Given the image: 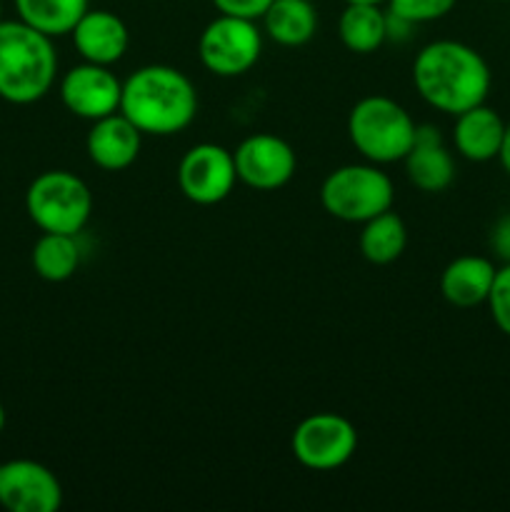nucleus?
<instances>
[{"instance_id": "f257e3e1", "label": "nucleus", "mask_w": 510, "mask_h": 512, "mask_svg": "<svg viewBox=\"0 0 510 512\" xmlns=\"http://www.w3.org/2000/svg\"><path fill=\"white\" fill-rule=\"evenodd\" d=\"M413 83L430 108L460 115L485 103L490 93V68L470 45L435 40L415 55Z\"/></svg>"}, {"instance_id": "f03ea898", "label": "nucleus", "mask_w": 510, "mask_h": 512, "mask_svg": "<svg viewBox=\"0 0 510 512\" xmlns=\"http://www.w3.org/2000/svg\"><path fill=\"white\" fill-rule=\"evenodd\" d=\"M120 113L143 135H175L193 123L198 93L183 70L145 65L123 83Z\"/></svg>"}, {"instance_id": "7ed1b4c3", "label": "nucleus", "mask_w": 510, "mask_h": 512, "mask_svg": "<svg viewBox=\"0 0 510 512\" xmlns=\"http://www.w3.org/2000/svg\"><path fill=\"white\" fill-rule=\"evenodd\" d=\"M58 73L53 38L23 20H0V98L30 105L50 93Z\"/></svg>"}, {"instance_id": "20e7f679", "label": "nucleus", "mask_w": 510, "mask_h": 512, "mask_svg": "<svg viewBox=\"0 0 510 512\" xmlns=\"http://www.w3.org/2000/svg\"><path fill=\"white\" fill-rule=\"evenodd\" d=\"M415 128L408 110L385 95H370L353 105L348 115V138L368 163H398L415 143Z\"/></svg>"}, {"instance_id": "39448f33", "label": "nucleus", "mask_w": 510, "mask_h": 512, "mask_svg": "<svg viewBox=\"0 0 510 512\" xmlns=\"http://www.w3.org/2000/svg\"><path fill=\"white\" fill-rule=\"evenodd\" d=\"M393 180L375 163H353L335 168L320 185L325 213L343 223H365L393 208Z\"/></svg>"}, {"instance_id": "423d86ee", "label": "nucleus", "mask_w": 510, "mask_h": 512, "mask_svg": "<svg viewBox=\"0 0 510 512\" xmlns=\"http://www.w3.org/2000/svg\"><path fill=\"white\" fill-rule=\"evenodd\" d=\"M25 210L43 233L78 235L93 213V195L70 170H45L28 185Z\"/></svg>"}, {"instance_id": "0eeeda50", "label": "nucleus", "mask_w": 510, "mask_h": 512, "mask_svg": "<svg viewBox=\"0 0 510 512\" xmlns=\"http://www.w3.org/2000/svg\"><path fill=\"white\" fill-rule=\"evenodd\" d=\"M263 53V33L255 20L223 15L210 20L198 40L200 63L218 78L245 75Z\"/></svg>"}, {"instance_id": "6e6552de", "label": "nucleus", "mask_w": 510, "mask_h": 512, "mask_svg": "<svg viewBox=\"0 0 510 512\" xmlns=\"http://www.w3.org/2000/svg\"><path fill=\"white\" fill-rule=\"evenodd\" d=\"M290 448L303 468L328 473L343 468L353 458L358 448V430L343 415L315 413L295 428Z\"/></svg>"}, {"instance_id": "1a4fd4ad", "label": "nucleus", "mask_w": 510, "mask_h": 512, "mask_svg": "<svg viewBox=\"0 0 510 512\" xmlns=\"http://www.w3.org/2000/svg\"><path fill=\"white\" fill-rule=\"evenodd\" d=\"M238 183L230 150L215 143L193 145L178 165L180 193L195 205H218Z\"/></svg>"}, {"instance_id": "9d476101", "label": "nucleus", "mask_w": 510, "mask_h": 512, "mask_svg": "<svg viewBox=\"0 0 510 512\" xmlns=\"http://www.w3.org/2000/svg\"><path fill=\"white\" fill-rule=\"evenodd\" d=\"M123 83L115 78L110 65L80 63L60 80V100L73 115L83 120H100L120 110Z\"/></svg>"}, {"instance_id": "9b49d317", "label": "nucleus", "mask_w": 510, "mask_h": 512, "mask_svg": "<svg viewBox=\"0 0 510 512\" xmlns=\"http://www.w3.org/2000/svg\"><path fill=\"white\" fill-rule=\"evenodd\" d=\"M235 173L253 190H278L290 183L298 168L295 150L283 138L255 133L235 148Z\"/></svg>"}, {"instance_id": "f8f14e48", "label": "nucleus", "mask_w": 510, "mask_h": 512, "mask_svg": "<svg viewBox=\"0 0 510 512\" xmlns=\"http://www.w3.org/2000/svg\"><path fill=\"white\" fill-rule=\"evenodd\" d=\"M0 505L10 512H55L63 505V488L43 463L8 460L0 465Z\"/></svg>"}, {"instance_id": "ddd939ff", "label": "nucleus", "mask_w": 510, "mask_h": 512, "mask_svg": "<svg viewBox=\"0 0 510 512\" xmlns=\"http://www.w3.org/2000/svg\"><path fill=\"white\" fill-rule=\"evenodd\" d=\"M140 145H143V133L120 110L93 120V128L88 130V138H85L88 158L98 168L110 170V173L130 168L138 160Z\"/></svg>"}, {"instance_id": "4468645a", "label": "nucleus", "mask_w": 510, "mask_h": 512, "mask_svg": "<svg viewBox=\"0 0 510 512\" xmlns=\"http://www.w3.org/2000/svg\"><path fill=\"white\" fill-rule=\"evenodd\" d=\"M403 163L408 180L423 193H443L455 180V160L435 125L415 128V143Z\"/></svg>"}, {"instance_id": "2eb2a0df", "label": "nucleus", "mask_w": 510, "mask_h": 512, "mask_svg": "<svg viewBox=\"0 0 510 512\" xmlns=\"http://www.w3.org/2000/svg\"><path fill=\"white\" fill-rule=\"evenodd\" d=\"M73 45L88 63L113 65L128 53V25L110 10H85L73 28Z\"/></svg>"}, {"instance_id": "dca6fc26", "label": "nucleus", "mask_w": 510, "mask_h": 512, "mask_svg": "<svg viewBox=\"0 0 510 512\" xmlns=\"http://www.w3.org/2000/svg\"><path fill=\"white\" fill-rule=\"evenodd\" d=\"M505 123L498 110L488 108L485 103L455 115L453 143L455 150L470 163H488L495 160L503 145Z\"/></svg>"}, {"instance_id": "f3484780", "label": "nucleus", "mask_w": 510, "mask_h": 512, "mask_svg": "<svg viewBox=\"0 0 510 512\" xmlns=\"http://www.w3.org/2000/svg\"><path fill=\"white\" fill-rule=\"evenodd\" d=\"M495 265L483 255H460L440 275V293L455 308H478L488 303Z\"/></svg>"}, {"instance_id": "a211bd4d", "label": "nucleus", "mask_w": 510, "mask_h": 512, "mask_svg": "<svg viewBox=\"0 0 510 512\" xmlns=\"http://www.w3.org/2000/svg\"><path fill=\"white\" fill-rule=\"evenodd\" d=\"M265 33L285 48H298L313 40L318 30V10L310 0H273L263 13Z\"/></svg>"}, {"instance_id": "6ab92c4d", "label": "nucleus", "mask_w": 510, "mask_h": 512, "mask_svg": "<svg viewBox=\"0 0 510 512\" xmlns=\"http://www.w3.org/2000/svg\"><path fill=\"white\" fill-rule=\"evenodd\" d=\"M338 35L353 53H375L388 40V13L378 3H345Z\"/></svg>"}, {"instance_id": "aec40b11", "label": "nucleus", "mask_w": 510, "mask_h": 512, "mask_svg": "<svg viewBox=\"0 0 510 512\" xmlns=\"http://www.w3.org/2000/svg\"><path fill=\"white\" fill-rule=\"evenodd\" d=\"M405 243H408V230L393 210H385V213L365 220L358 238L360 253L373 265L395 263L403 255Z\"/></svg>"}, {"instance_id": "412c9836", "label": "nucleus", "mask_w": 510, "mask_h": 512, "mask_svg": "<svg viewBox=\"0 0 510 512\" xmlns=\"http://www.w3.org/2000/svg\"><path fill=\"white\" fill-rule=\"evenodd\" d=\"M18 18L50 38L70 35L90 0H13Z\"/></svg>"}, {"instance_id": "4be33fe9", "label": "nucleus", "mask_w": 510, "mask_h": 512, "mask_svg": "<svg viewBox=\"0 0 510 512\" xmlns=\"http://www.w3.org/2000/svg\"><path fill=\"white\" fill-rule=\"evenodd\" d=\"M33 268L48 283H65L80 265V248L75 235L43 233L33 245Z\"/></svg>"}, {"instance_id": "5701e85b", "label": "nucleus", "mask_w": 510, "mask_h": 512, "mask_svg": "<svg viewBox=\"0 0 510 512\" xmlns=\"http://www.w3.org/2000/svg\"><path fill=\"white\" fill-rule=\"evenodd\" d=\"M385 3H388L390 13L418 25L445 18L458 0H385Z\"/></svg>"}, {"instance_id": "b1692460", "label": "nucleus", "mask_w": 510, "mask_h": 512, "mask_svg": "<svg viewBox=\"0 0 510 512\" xmlns=\"http://www.w3.org/2000/svg\"><path fill=\"white\" fill-rule=\"evenodd\" d=\"M490 318L498 325L500 333L510 338V263H503V268L495 270L493 288L488 295Z\"/></svg>"}, {"instance_id": "393cba45", "label": "nucleus", "mask_w": 510, "mask_h": 512, "mask_svg": "<svg viewBox=\"0 0 510 512\" xmlns=\"http://www.w3.org/2000/svg\"><path fill=\"white\" fill-rule=\"evenodd\" d=\"M210 3L218 8V13L223 15H238V18H250L258 20L263 18V13L268 10V5L273 0H210Z\"/></svg>"}, {"instance_id": "a878e982", "label": "nucleus", "mask_w": 510, "mask_h": 512, "mask_svg": "<svg viewBox=\"0 0 510 512\" xmlns=\"http://www.w3.org/2000/svg\"><path fill=\"white\" fill-rule=\"evenodd\" d=\"M490 248L503 263H510V213L498 218V223L490 230Z\"/></svg>"}, {"instance_id": "bb28decb", "label": "nucleus", "mask_w": 510, "mask_h": 512, "mask_svg": "<svg viewBox=\"0 0 510 512\" xmlns=\"http://www.w3.org/2000/svg\"><path fill=\"white\" fill-rule=\"evenodd\" d=\"M498 160L500 165H503L505 173L510 175V123H505V135H503V145H500Z\"/></svg>"}, {"instance_id": "cd10ccee", "label": "nucleus", "mask_w": 510, "mask_h": 512, "mask_svg": "<svg viewBox=\"0 0 510 512\" xmlns=\"http://www.w3.org/2000/svg\"><path fill=\"white\" fill-rule=\"evenodd\" d=\"M5 423H8V415H5V408H3V405H0V433H3V430H5Z\"/></svg>"}, {"instance_id": "c85d7f7f", "label": "nucleus", "mask_w": 510, "mask_h": 512, "mask_svg": "<svg viewBox=\"0 0 510 512\" xmlns=\"http://www.w3.org/2000/svg\"><path fill=\"white\" fill-rule=\"evenodd\" d=\"M345 3H385V0H345Z\"/></svg>"}, {"instance_id": "c756f323", "label": "nucleus", "mask_w": 510, "mask_h": 512, "mask_svg": "<svg viewBox=\"0 0 510 512\" xmlns=\"http://www.w3.org/2000/svg\"><path fill=\"white\" fill-rule=\"evenodd\" d=\"M490 3H510V0H490Z\"/></svg>"}, {"instance_id": "7c9ffc66", "label": "nucleus", "mask_w": 510, "mask_h": 512, "mask_svg": "<svg viewBox=\"0 0 510 512\" xmlns=\"http://www.w3.org/2000/svg\"><path fill=\"white\" fill-rule=\"evenodd\" d=\"M0 13H3V5H0Z\"/></svg>"}]
</instances>
